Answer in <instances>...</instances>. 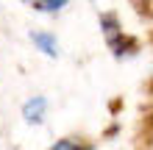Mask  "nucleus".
Instances as JSON below:
<instances>
[{
	"instance_id": "obj_7",
	"label": "nucleus",
	"mask_w": 153,
	"mask_h": 150,
	"mask_svg": "<svg viewBox=\"0 0 153 150\" xmlns=\"http://www.w3.org/2000/svg\"><path fill=\"white\" fill-rule=\"evenodd\" d=\"M148 92H150V98H153V78H150V83H148Z\"/></svg>"
},
{
	"instance_id": "obj_3",
	"label": "nucleus",
	"mask_w": 153,
	"mask_h": 150,
	"mask_svg": "<svg viewBox=\"0 0 153 150\" xmlns=\"http://www.w3.org/2000/svg\"><path fill=\"white\" fill-rule=\"evenodd\" d=\"M28 42H31V47L36 50L42 58H48V61H59L61 53H64L59 33L50 31V28H31L28 31Z\"/></svg>"
},
{
	"instance_id": "obj_6",
	"label": "nucleus",
	"mask_w": 153,
	"mask_h": 150,
	"mask_svg": "<svg viewBox=\"0 0 153 150\" xmlns=\"http://www.w3.org/2000/svg\"><path fill=\"white\" fill-rule=\"evenodd\" d=\"M139 150H153V109L142 117V125H139Z\"/></svg>"
},
{
	"instance_id": "obj_2",
	"label": "nucleus",
	"mask_w": 153,
	"mask_h": 150,
	"mask_svg": "<svg viewBox=\"0 0 153 150\" xmlns=\"http://www.w3.org/2000/svg\"><path fill=\"white\" fill-rule=\"evenodd\" d=\"M20 120L28 128H45L50 120V98L45 92H33L20 103Z\"/></svg>"
},
{
	"instance_id": "obj_4",
	"label": "nucleus",
	"mask_w": 153,
	"mask_h": 150,
	"mask_svg": "<svg viewBox=\"0 0 153 150\" xmlns=\"http://www.w3.org/2000/svg\"><path fill=\"white\" fill-rule=\"evenodd\" d=\"M48 150H97V142H92L89 136H81V134H64V136L53 139Z\"/></svg>"
},
{
	"instance_id": "obj_5",
	"label": "nucleus",
	"mask_w": 153,
	"mask_h": 150,
	"mask_svg": "<svg viewBox=\"0 0 153 150\" xmlns=\"http://www.w3.org/2000/svg\"><path fill=\"white\" fill-rule=\"evenodd\" d=\"M25 6L31 8V11H36L42 17H59V14H64L70 3L73 0H22Z\"/></svg>"
},
{
	"instance_id": "obj_1",
	"label": "nucleus",
	"mask_w": 153,
	"mask_h": 150,
	"mask_svg": "<svg viewBox=\"0 0 153 150\" xmlns=\"http://www.w3.org/2000/svg\"><path fill=\"white\" fill-rule=\"evenodd\" d=\"M97 28H100L103 45H106V50H109V56L114 61H131V58L139 56V39L125 31L123 17L114 8L97 11Z\"/></svg>"
}]
</instances>
